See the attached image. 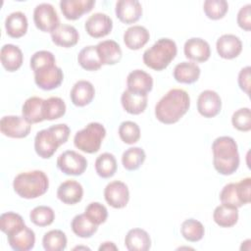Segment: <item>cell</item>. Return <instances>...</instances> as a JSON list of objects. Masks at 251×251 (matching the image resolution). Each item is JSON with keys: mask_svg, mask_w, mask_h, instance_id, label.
<instances>
[{"mask_svg": "<svg viewBox=\"0 0 251 251\" xmlns=\"http://www.w3.org/2000/svg\"><path fill=\"white\" fill-rule=\"evenodd\" d=\"M200 68L192 62H181L175 67L174 77L180 83H193L200 76Z\"/></svg>", "mask_w": 251, "mask_h": 251, "instance_id": "30", "label": "cell"}, {"mask_svg": "<svg viewBox=\"0 0 251 251\" xmlns=\"http://www.w3.org/2000/svg\"><path fill=\"white\" fill-rule=\"evenodd\" d=\"M125 245L129 251H147L151 247V238L144 229L132 228L126 235Z\"/></svg>", "mask_w": 251, "mask_h": 251, "instance_id": "27", "label": "cell"}, {"mask_svg": "<svg viewBox=\"0 0 251 251\" xmlns=\"http://www.w3.org/2000/svg\"><path fill=\"white\" fill-rule=\"evenodd\" d=\"M232 126L240 131L251 129V112L249 108H241L235 111L231 117Z\"/></svg>", "mask_w": 251, "mask_h": 251, "instance_id": "44", "label": "cell"}, {"mask_svg": "<svg viewBox=\"0 0 251 251\" xmlns=\"http://www.w3.org/2000/svg\"><path fill=\"white\" fill-rule=\"evenodd\" d=\"M119 135L125 143L134 144L140 138V128L136 123L126 121L119 126Z\"/></svg>", "mask_w": 251, "mask_h": 251, "instance_id": "42", "label": "cell"}, {"mask_svg": "<svg viewBox=\"0 0 251 251\" xmlns=\"http://www.w3.org/2000/svg\"><path fill=\"white\" fill-rule=\"evenodd\" d=\"M49 186V180L44 172L35 170L19 174L13 181L15 192L25 199H34L43 195Z\"/></svg>", "mask_w": 251, "mask_h": 251, "instance_id": "3", "label": "cell"}, {"mask_svg": "<svg viewBox=\"0 0 251 251\" xmlns=\"http://www.w3.org/2000/svg\"><path fill=\"white\" fill-rule=\"evenodd\" d=\"M64 78L61 68L56 63L45 65L34 71V81L36 85L43 90H52L60 86Z\"/></svg>", "mask_w": 251, "mask_h": 251, "instance_id": "7", "label": "cell"}, {"mask_svg": "<svg viewBox=\"0 0 251 251\" xmlns=\"http://www.w3.org/2000/svg\"><path fill=\"white\" fill-rule=\"evenodd\" d=\"M237 194L242 205L248 204L251 201V178L245 177L236 183Z\"/></svg>", "mask_w": 251, "mask_h": 251, "instance_id": "47", "label": "cell"}, {"mask_svg": "<svg viewBox=\"0 0 251 251\" xmlns=\"http://www.w3.org/2000/svg\"><path fill=\"white\" fill-rule=\"evenodd\" d=\"M190 107L188 93L180 88L169 90L156 104L155 116L157 120L166 125H172L179 121Z\"/></svg>", "mask_w": 251, "mask_h": 251, "instance_id": "1", "label": "cell"}, {"mask_svg": "<svg viewBox=\"0 0 251 251\" xmlns=\"http://www.w3.org/2000/svg\"><path fill=\"white\" fill-rule=\"evenodd\" d=\"M60 145L62 143L51 127L42 129L35 135L34 149L36 154L43 159L51 158Z\"/></svg>", "mask_w": 251, "mask_h": 251, "instance_id": "9", "label": "cell"}, {"mask_svg": "<svg viewBox=\"0 0 251 251\" xmlns=\"http://www.w3.org/2000/svg\"><path fill=\"white\" fill-rule=\"evenodd\" d=\"M84 214L92 223H94L97 226L105 223L108 217V211L106 207L99 202L90 203L85 208Z\"/></svg>", "mask_w": 251, "mask_h": 251, "instance_id": "43", "label": "cell"}, {"mask_svg": "<svg viewBox=\"0 0 251 251\" xmlns=\"http://www.w3.org/2000/svg\"><path fill=\"white\" fill-rule=\"evenodd\" d=\"M51 63H56L55 57L50 51H46V50L37 51L30 58V68L32 69L33 72Z\"/></svg>", "mask_w": 251, "mask_h": 251, "instance_id": "46", "label": "cell"}, {"mask_svg": "<svg viewBox=\"0 0 251 251\" xmlns=\"http://www.w3.org/2000/svg\"><path fill=\"white\" fill-rule=\"evenodd\" d=\"M51 38L56 45L70 48L77 43L79 34L75 26L70 25H60L51 33Z\"/></svg>", "mask_w": 251, "mask_h": 251, "instance_id": "26", "label": "cell"}, {"mask_svg": "<svg viewBox=\"0 0 251 251\" xmlns=\"http://www.w3.org/2000/svg\"><path fill=\"white\" fill-rule=\"evenodd\" d=\"M146 154L140 147H130L126 149L122 156V163L126 170L135 171L145 161Z\"/></svg>", "mask_w": 251, "mask_h": 251, "instance_id": "35", "label": "cell"}, {"mask_svg": "<svg viewBox=\"0 0 251 251\" xmlns=\"http://www.w3.org/2000/svg\"><path fill=\"white\" fill-rule=\"evenodd\" d=\"M183 51L187 59L197 63L206 62L211 55L209 43L199 37H192L186 40L184 43Z\"/></svg>", "mask_w": 251, "mask_h": 251, "instance_id": "14", "label": "cell"}, {"mask_svg": "<svg viewBox=\"0 0 251 251\" xmlns=\"http://www.w3.org/2000/svg\"><path fill=\"white\" fill-rule=\"evenodd\" d=\"M238 208L222 204L214 210L213 219L222 227L233 226L238 221Z\"/></svg>", "mask_w": 251, "mask_h": 251, "instance_id": "31", "label": "cell"}, {"mask_svg": "<svg viewBox=\"0 0 251 251\" xmlns=\"http://www.w3.org/2000/svg\"><path fill=\"white\" fill-rule=\"evenodd\" d=\"M126 85L129 91L147 94L152 90L153 78L148 73L142 70H134L128 74L126 77Z\"/></svg>", "mask_w": 251, "mask_h": 251, "instance_id": "18", "label": "cell"}, {"mask_svg": "<svg viewBox=\"0 0 251 251\" xmlns=\"http://www.w3.org/2000/svg\"><path fill=\"white\" fill-rule=\"evenodd\" d=\"M84 27L91 37L100 38L111 32L113 28V21L106 14L95 13L86 20Z\"/></svg>", "mask_w": 251, "mask_h": 251, "instance_id": "13", "label": "cell"}, {"mask_svg": "<svg viewBox=\"0 0 251 251\" xmlns=\"http://www.w3.org/2000/svg\"><path fill=\"white\" fill-rule=\"evenodd\" d=\"M147 94H140L125 90L121 97L123 108L126 112L131 115H139L144 112L147 107Z\"/></svg>", "mask_w": 251, "mask_h": 251, "instance_id": "24", "label": "cell"}, {"mask_svg": "<svg viewBox=\"0 0 251 251\" xmlns=\"http://www.w3.org/2000/svg\"><path fill=\"white\" fill-rule=\"evenodd\" d=\"M213 164L218 173L229 176L239 167V154L235 140L230 136H220L212 144Z\"/></svg>", "mask_w": 251, "mask_h": 251, "instance_id": "2", "label": "cell"}, {"mask_svg": "<svg viewBox=\"0 0 251 251\" xmlns=\"http://www.w3.org/2000/svg\"><path fill=\"white\" fill-rule=\"evenodd\" d=\"M66 113V104L60 97H50L44 100V119L52 121L63 117Z\"/></svg>", "mask_w": 251, "mask_h": 251, "instance_id": "39", "label": "cell"}, {"mask_svg": "<svg viewBox=\"0 0 251 251\" xmlns=\"http://www.w3.org/2000/svg\"><path fill=\"white\" fill-rule=\"evenodd\" d=\"M95 171L103 178L113 176L117 172V160L115 156L108 152L99 155L95 161Z\"/></svg>", "mask_w": 251, "mask_h": 251, "instance_id": "34", "label": "cell"}, {"mask_svg": "<svg viewBox=\"0 0 251 251\" xmlns=\"http://www.w3.org/2000/svg\"><path fill=\"white\" fill-rule=\"evenodd\" d=\"M72 229L75 235L82 238L91 237L98 228V226L92 223L85 214L76 215L71 224Z\"/></svg>", "mask_w": 251, "mask_h": 251, "instance_id": "33", "label": "cell"}, {"mask_svg": "<svg viewBox=\"0 0 251 251\" xmlns=\"http://www.w3.org/2000/svg\"><path fill=\"white\" fill-rule=\"evenodd\" d=\"M83 188L81 184L74 179H68L60 184L57 190V197L68 205H74L82 199Z\"/></svg>", "mask_w": 251, "mask_h": 251, "instance_id": "19", "label": "cell"}, {"mask_svg": "<svg viewBox=\"0 0 251 251\" xmlns=\"http://www.w3.org/2000/svg\"><path fill=\"white\" fill-rule=\"evenodd\" d=\"M24 226L25 225L22 216L17 213L8 212L0 216V229L7 235L18 231Z\"/></svg>", "mask_w": 251, "mask_h": 251, "instance_id": "38", "label": "cell"}, {"mask_svg": "<svg viewBox=\"0 0 251 251\" xmlns=\"http://www.w3.org/2000/svg\"><path fill=\"white\" fill-rule=\"evenodd\" d=\"M95 5L94 0H62L60 8L66 19L75 21L83 14L92 10Z\"/></svg>", "mask_w": 251, "mask_h": 251, "instance_id": "16", "label": "cell"}, {"mask_svg": "<svg viewBox=\"0 0 251 251\" xmlns=\"http://www.w3.org/2000/svg\"><path fill=\"white\" fill-rule=\"evenodd\" d=\"M205 15L211 20H220L225 17L228 10L226 0H206L203 5Z\"/></svg>", "mask_w": 251, "mask_h": 251, "instance_id": "41", "label": "cell"}, {"mask_svg": "<svg viewBox=\"0 0 251 251\" xmlns=\"http://www.w3.org/2000/svg\"><path fill=\"white\" fill-rule=\"evenodd\" d=\"M57 167L66 175L80 176L86 170L87 161L81 154L74 150H67L58 157Z\"/></svg>", "mask_w": 251, "mask_h": 251, "instance_id": "8", "label": "cell"}, {"mask_svg": "<svg viewBox=\"0 0 251 251\" xmlns=\"http://www.w3.org/2000/svg\"><path fill=\"white\" fill-rule=\"evenodd\" d=\"M116 16L124 24H133L142 15V6L137 0H120L116 3Z\"/></svg>", "mask_w": 251, "mask_h": 251, "instance_id": "15", "label": "cell"}, {"mask_svg": "<svg viewBox=\"0 0 251 251\" xmlns=\"http://www.w3.org/2000/svg\"><path fill=\"white\" fill-rule=\"evenodd\" d=\"M8 243L16 251H27L33 248L35 243V234L32 229L24 226L18 231L7 235Z\"/></svg>", "mask_w": 251, "mask_h": 251, "instance_id": "20", "label": "cell"}, {"mask_svg": "<svg viewBox=\"0 0 251 251\" xmlns=\"http://www.w3.org/2000/svg\"><path fill=\"white\" fill-rule=\"evenodd\" d=\"M104 197L111 207L122 209L126 206L129 200V191L125 182L114 180L106 185L104 189Z\"/></svg>", "mask_w": 251, "mask_h": 251, "instance_id": "11", "label": "cell"}, {"mask_svg": "<svg viewBox=\"0 0 251 251\" xmlns=\"http://www.w3.org/2000/svg\"><path fill=\"white\" fill-rule=\"evenodd\" d=\"M149 37L150 34L146 27L142 25H133L125 31L124 42L128 49L138 50L148 42Z\"/></svg>", "mask_w": 251, "mask_h": 251, "instance_id": "28", "label": "cell"}, {"mask_svg": "<svg viewBox=\"0 0 251 251\" xmlns=\"http://www.w3.org/2000/svg\"><path fill=\"white\" fill-rule=\"evenodd\" d=\"M105 136L106 129L104 126L99 123H90L83 129L75 133L74 144L80 151L92 154L99 151Z\"/></svg>", "mask_w": 251, "mask_h": 251, "instance_id": "5", "label": "cell"}, {"mask_svg": "<svg viewBox=\"0 0 251 251\" xmlns=\"http://www.w3.org/2000/svg\"><path fill=\"white\" fill-rule=\"evenodd\" d=\"M95 89L91 82L87 80L76 81L71 90V100L74 105L83 107L88 105L94 98Z\"/></svg>", "mask_w": 251, "mask_h": 251, "instance_id": "21", "label": "cell"}, {"mask_svg": "<svg viewBox=\"0 0 251 251\" xmlns=\"http://www.w3.org/2000/svg\"><path fill=\"white\" fill-rule=\"evenodd\" d=\"M220 200L222 204L232 206L239 208L243 206L239 200L238 194H237V188H236V183H228L224 186L220 193Z\"/></svg>", "mask_w": 251, "mask_h": 251, "instance_id": "45", "label": "cell"}, {"mask_svg": "<svg viewBox=\"0 0 251 251\" xmlns=\"http://www.w3.org/2000/svg\"><path fill=\"white\" fill-rule=\"evenodd\" d=\"M217 52L224 59L236 58L242 51V42L234 34H224L216 43Z\"/></svg>", "mask_w": 251, "mask_h": 251, "instance_id": "17", "label": "cell"}, {"mask_svg": "<svg viewBox=\"0 0 251 251\" xmlns=\"http://www.w3.org/2000/svg\"><path fill=\"white\" fill-rule=\"evenodd\" d=\"M1 63L8 72H16L21 68L24 61L22 50L14 44H5L0 52Z\"/></svg>", "mask_w": 251, "mask_h": 251, "instance_id": "23", "label": "cell"}, {"mask_svg": "<svg viewBox=\"0 0 251 251\" xmlns=\"http://www.w3.org/2000/svg\"><path fill=\"white\" fill-rule=\"evenodd\" d=\"M75 249H87V250H89L88 247H75L74 250H75Z\"/></svg>", "mask_w": 251, "mask_h": 251, "instance_id": "51", "label": "cell"}, {"mask_svg": "<svg viewBox=\"0 0 251 251\" xmlns=\"http://www.w3.org/2000/svg\"><path fill=\"white\" fill-rule=\"evenodd\" d=\"M29 219L37 226H47L55 220V213L48 206H37L29 213Z\"/></svg>", "mask_w": 251, "mask_h": 251, "instance_id": "40", "label": "cell"}, {"mask_svg": "<svg viewBox=\"0 0 251 251\" xmlns=\"http://www.w3.org/2000/svg\"><path fill=\"white\" fill-rule=\"evenodd\" d=\"M33 22L35 26L44 32L52 33L60 25L58 14L49 3H41L34 8Z\"/></svg>", "mask_w": 251, "mask_h": 251, "instance_id": "6", "label": "cell"}, {"mask_svg": "<svg viewBox=\"0 0 251 251\" xmlns=\"http://www.w3.org/2000/svg\"><path fill=\"white\" fill-rule=\"evenodd\" d=\"M102 250H107V251H109V250H118V247L113 242L107 241V242H104L103 244L100 245L99 251H102Z\"/></svg>", "mask_w": 251, "mask_h": 251, "instance_id": "50", "label": "cell"}, {"mask_svg": "<svg viewBox=\"0 0 251 251\" xmlns=\"http://www.w3.org/2000/svg\"><path fill=\"white\" fill-rule=\"evenodd\" d=\"M27 25V19L25 15L20 11L11 13L5 20L7 34L13 38H20L24 36L26 33Z\"/></svg>", "mask_w": 251, "mask_h": 251, "instance_id": "29", "label": "cell"}, {"mask_svg": "<svg viewBox=\"0 0 251 251\" xmlns=\"http://www.w3.org/2000/svg\"><path fill=\"white\" fill-rule=\"evenodd\" d=\"M250 67L247 66L238 74V85L241 90H243L246 94H249V88H250Z\"/></svg>", "mask_w": 251, "mask_h": 251, "instance_id": "49", "label": "cell"}, {"mask_svg": "<svg viewBox=\"0 0 251 251\" xmlns=\"http://www.w3.org/2000/svg\"><path fill=\"white\" fill-rule=\"evenodd\" d=\"M238 25L246 30L249 31L251 29V5L247 4L240 8L237 18H236Z\"/></svg>", "mask_w": 251, "mask_h": 251, "instance_id": "48", "label": "cell"}, {"mask_svg": "<svg viewBox=\"0 0 251 251\" xmlns=\"http://www.w3.org/2000/svg\"><path fill=\"white\" fill-rule=\"evenodd\" d=\"M102 65H115L122 59V49L114 40H104L96 45Z\"/></svg>", "mask_w": 251, "mask_h": 251, "instance_id": "25", "label": "cell"}, {"mask_svg": "<svg viewBox=\"0 0 251 251\" xmlns=\"http://www.w3.org/2000/svg\"><path fill=\"white\" fill-rule=\"evenodd\" d=\"M77 62L80 67L86 71H97L101 68L102 63L98 56L96 46H85L77 55Z\"/></svg>", "mask_w": 251, "mask_h": 251, "instance_id": "32", "label": "cell"}, {"mask_svg": "<svg viewBox=\"0 0 251 251\" xmlns=\"http://www.w3.org/2000/svg\"><path fill=\"white\" fill-rule=\"evenodd\" d=\"M177 47L170 38H160L143 53V63L154 71L165 70L176 58Z\"/></svg>", "mask_w": 251, "mask_h": 251, "instance_id": "4", "label": "cell"}, {"mask_svg": "<svg viewBox=\"0 0 251 251\" xmlns=\"http://www.w3.org/2000/svg\"><path fill=\"white\" fill-rule=\"evenodd\" d=\"M22 114L30 125L44 121V100L36 96L27 98L23 105Z\"/></svg>", "mask_w": 251, "mask_h": 251, "instance_id": "22", "label": "cell"}, {"mask_svg": "<svg viewBox=\"0 0 251 251\" xmlns=\"http://www.w3.org/2000/svg\"><path fill=\"white\" fill-rule=\"evenodd\" d=\"M181 235L190 242H197L204 236L205 229L203 225L194 219H187L181 224Z\"/></svg>", "mask_w": 251, "mask_h": 251, "instance_id": "37", "label": "cell"}, {"mask_svg": "<svg viewBox=\"0 0 251 251\" xmlns=\"http://www.w3.org/2000/svg\"><path fill=\"white\" fill-rule=\"evenodd\" d=\"M1 132L12 138L26 137L31 129V126L24 117L20 116H5L0 122Z\"/></svg>", "mask_w": 251, "mask_h": 251, "instance_id": "10", "label": "cell"}, {"mask_svg": "<svg viewBox=\"0 0 251 251\" xmlns=\"http://www.w3.org/2000/svg\"><path fill=\"white\" fill-rule=\"evenodd\" d=\"M42 244L46 251H63L67 247V236L60 229H52L44 234Z\"/></svg>", "mask_w": 251, "mask_h": 251, "instance_id": "36", "label": "cell"}, {"mask_svg": "<svg viewBox=\"0 0 251 251\" xmlns=\"http://www.w3.org/2000/svg\"><path fill=\"white\" fill-rule=\"evenodd\" d=\"M222 109V100L220 95L214 90H204L197 99V110L205 118L217 116Z\"/></svg>", "mask_w": 251, "mask_h": 251, "instance_id": "12", "label": "cell"}]
</instances>
